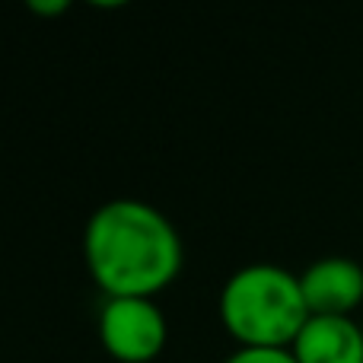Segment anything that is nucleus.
<instances>
[{
    "instance_id": "obj_1",
    "label": "nucleus",
    "mask_w": 363,
    "mask_h": 363,
    "mask_svg": "<svg viewBox=\"0 0 363 363\" xmlns=\"http://www.w3.org/2000/svg\"><path fill=\"white\" fill-rule=\"evenodd\" d=\"M93 281L108 296H153L182 268L179 230L157 204L115 198L93 211L83 233Z\"/></svg>"
},
{
    "instance_id": "obj_2",
    "label": "nucleus",
    "mask_w": 363,
    "mask_h": 363,
    "mask_svg": "<svg viewBox=\"0 0 363 363\" xmlns=\"http://www.w3.org/2000/svg\"><path fill=\"white\" fill-rule=\"evenodd\" d=\"M220 315L242 347H290L309 319L300 274L274 262L233 271L220 290Z\"/></svg>"
},
{
    "instance_id": "obj_3",
    "label": "nucleus",
    "mask_w": 363,
    "mask_h": 363,
    "mask_svg": "<svg viewBox=\"0 0 363 363\" xmlns=\"http://www.w3.org/2000/svg\"><path fill=\"white\" fill-rule=\"evenodd\" d=\"M163 309L153 303V296H108L99 309V338L112 357L125 363L153 360L166 345Z\"/></svg>"
},
{
    "instance_id": "obj_4",
    "label": "nucleus",
    "mask_w": 363,
    "mask_h": 363,
    "mask_svg": "<svg viewBox=\"0 0 363 363\" xmlns=\"http://www.w3.org/2000/svg\"><path fill=\"white\" fill-rule=\"evenodd\" d=\"M309 315H351L363 300V264L351 255H322L300 274Z\"/></svg>"
},
{
    "instance_id": "obj_5",
    "label": "nucleus",
    "mask_w": 363,
    "mask_h": 363,
    "mask_svg": "<svg viewBox=\"0 0 363 363\" xmlns=\"http://www.w3.org/2000/svg\"><path fill=\"white\" fill-rule=\"evenodd\" d=\"M290 351L300 363H363V328L354 315H309Z\"/></svg>"
},
{
    "instance_id": "obj_6",
    "label": "nucleus",
    "mask_w": 363,
    "mask_h": 363,
    "mask_svg": "<svg viewBox=\"0 0 363 363\" xmlns=\"http://www.w3.org/2000/svg\"><path fill=\"white\" fill-rule=\"evenodd\" d=\"M223 363H300L290 347H239Z\"/></svg>"
},
{
    "instance_id": "obj_7",
    "label": "nucleus",
    "mask_w": 363,
    "mask_h": 363,
    "mask_svg": "<svg viewBox=\"0 0 363 363\" xmlns=\"http://www.w3.org/2000/svg\"><path fill=\"white\" fill-rule=\"evenodd\" d=\"M67 0H45V4H42V0H32V4H29V10H35V13H45V16H48V13H64V10H67Z\"/></svg>"
}]
</instances>
